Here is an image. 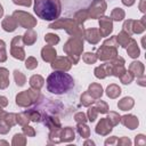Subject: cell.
I'll return each mask as SVG.
<instances>
[{"label":"cell","mask_w":146,"mask_h":146,"mask_svg":"<svg viewBox=\"0 0 146 146\" xmlns=\"http://www.w3.org/2000/svg\"><path fill=\"white\" fill-rule=\"evenodd\" d=\"M47 89L51 94L63 95L74 87L73 78L64 71H55L47 78Z\"/></svg>","instance_id":"1"},{"label":"cell","mask_w":146,"mask_h":146,"mask_svg":"<svg viewBox=\"0 0 146 146\" xmlns=\"http://www.w3.org/2000/svg\"><path fill=\"white\" fill-rule=\"evenodd\" d=\"M62 11L59 0H34V13L44 21H55Z\"/></svg>","instance_id":"2"},{"label":"cell","mask_w":146,"mask_h":146,"mask_svg":"<svg viewBox=\"0 0 146 146\" xmlns=\"http://www.w3.org/2000/svg\"><path fill=\"white\" fill-rule=\"evenodd\" d=\"M49 29H64L72 36H82L84 31L83 25L78 24L74 19H70V18L55 19L54 23L49 24Z\"/></svg>","instance_id":"3"},{"label":"cell","mask_w":146,"mask_h":146,"mask_svg":"<svg viewBox=\"0 0 146 146\" xmlns=\"http://www.w3.org/2000/svg\"><path fill=\"white\" fill-rule=\"evenodd\" d=\"M83 50V40L80 36H72L64 46V51L71 59L72 64H76Z\"/></svg>","instance_id":"4"},{"label":"cell","mask_w":146,"mask_h":146,"mask_svg":"<svg viewBox=\"0 0 146 146\" xmlns=\"http://www.w3.org/2000/svg\"><path fill=\"white\" fill-rule=\"evenodd\" d=\"M39 97H40L39 90L32 88V89H29V90H25V91L19 92L16 96V104L18 106H22V107L30 106L33 103H35L39 99Z\"/></svg>","instance_id":"5"},{"label":"cell","mask_w":146,"mask_h":146,"mask_svg":"<svg viewBox=\"0 0 146 146\" xmlns=\"http://www.w3.org/2000/svg\"><path fill=\"white\" fill-rule=\"evenodd\" d=\"M13 17L16 19L17 24L24 29H32L36 25V19L29 13H25L22 10H16L13 13Z\"/></svg>","instance_id":"6"},{"label":"cell","mask_w":146,"mask_h":146,"mask_svg":"<svg viewBox=\"0 0 146 146\" xmlns=\"http://www.w3.org/2000/svg\"><path fill=\"white\" fill-rule=\"evenodd\" d=\"M23 44H24V42H23V38L21 35H17L13 39L11 46H10V54L14 58L19 59V60H23L25 58V51H24Z\"/></svg>","instance_id":"7"},{"label":"cell","mask_w":146,"mask_h":146,"mask_svg":"<svg viewBox=\"0 0 146 146\" xmlns=\"http://www.w3.org/2000/svg\"><path fill=\"white\" fill-rule=\"evenodd\" d=\"M87 10L90 18H99L106 10V2L104 0H95Z\"/></svg>","instance_id":"8"},{"label":"cell","mask_w":146,"mask_h":146,"mask_svg":"<svg viewBox=\"0 0 146 146\" xmlns=\"http://www.w3.org/2000/svg\"><path fill=\"white\" fill-rule=\"evenodd\" d=\"M97 58L100 60H111L115 57H117V50L115 47H108L103 44L97 50Z\"/></svg>","instance_id":"9"},{"label":"cell","mask_w":146,"mask_h":146,"mask_svg":"<svg viewBox=\"0 0 146 146\" xmlns=\"http://www.w3.org/2000/svg\"><path fill=\"white\" fill-rule=\"evenodd\" d=\"M71 65H72V62L68 57H57L51 62V67L56 71H68L71 68Z\"/></svg>","instance_id":"10"},{"label":"cell","mask_w":146,"mask_h":146,"mask_svg":"<svg viewBox=\"0 0 146 146\" xmlns=\"http://www.w3.org/2000/svg\"><path fill=\"white\" fill-rule=\"evenodd\" d=\"M99 33L102 36H107L112 33L113 31V23H112V18L104 16L102 18H99Z\"/></svg>","instance_id":"11"},{"label":"cell","mask_w":146,"mask_h":146,"mask_svg":"<svg viewBox=\"0 0 146 146\" xmlns=\"http://www.w3.org/2000/svg\"><path fill=\"white\" fill-rule=\"evenodd\" d=\"M83 35H84L86 40L91 44H96L102 38L99 30H97V29H88V30L83 31Z\"/></svg>","instance_id":"12"},{"label":"cell","mask_w":146,"mask_h":146,"mask_svg":"<svg viewBox=\"0 0 146 146\" xmlns=\"http://www.w3.org/2000/svg\"><path fill=\"white\" fill-rule=\"evenodd\" d=\"M95 75L98 79H104L107 75H112V64L105 63L95 68Z\"/></svg>","instance_id":"13"},{"label":"cell","mask_w":146,"mask_h":146,"mask_svg":"<svg viewBox=\"0 0 146 146\" xmlns=\"http://www.w3.org/2000/svg\"><path fill=\"white\" fill-rule=\"evenodd\" d=\"M112 127H113V124H112V122L107 117L102 119L99 121V123L97 124V127H96V132L99 133V135L105 136V135H107L112 130Z\"/></svg>","instance_id":"14"},{"label":"cell","mask_w":146,"mask_h":146,"mask_svg":"<svg viewBox=\"0 0 146 146\" xmlns=\"http://www.w3.org/2000/svg\"><path fill=\"white\" fill-rule=\"evenodd\" d=\"M120 121H121V123L124 127H127V128H129L131 130L132 129H136L138 127V123H139L137 116H135L132 114H128V115H124V116L120 117Z\"/></svg>","instance_id":"15"},{"label":"cell","mask_w":146,"mask_h":146,"mask_svg":"<svg viewBox=\"0 0 146 146\" xmlns=\"http://www.w3.org/2000/svg\"><path fill=\"white\" fill-rule=\"evenodd\" d=\"M57 51L52 46H46L41 50V57L44 62H52L56 58Z\"/></svg>","instance_id":"16"},{"label":"cell","mask_w":146,"mask_h":146,"mask_svg":"<svg viewBox=\"0 0 146 146\" xmlns=\"http://www.w3.org/2000/svg\"><path fill=\"white\" fill-rule=\"evenodd\" d=\"M144 64L141 62H132L129 66V71L133 74V76H137V78H140V76H144Z\"/></svg>","instance_id":"17"},{"label":"cell","mask_w":146,"mask_h":146,"mask_svg":"<svg viewBox=\"0 0 146 146\" xmlns=\"http://www.w3.org/2000/svg\"><path fill=\"white\" fill-rule=\"evenodd\" d=\"M17 22L13 16H6L5 19L2 21V29L7 32H13L17 27Z\"/></svg>","instance_id":"18"},{"label":"cell","mask_w":146,"mask_h":146,"mask_svg":"<svg viewBox=\"0 0 146 146\" xmlns=\"http://www.w3.org/2000/svg\"><path fill=\"white\" fill-rule=\"evenodd\" d=\"M145 27H146V16H143L140 21H132V27H131L132 33L139 34L145 31Z\"/></svg>","instance_id":"19"},{"label":"cell","mask_w":146,"mask_h":146,"mask_svg":"<svg viewBox=\"0 0 146 146\" xmlns=\"http://www.w3.org/2000/svg\"><path fill=\"white\" fill-rule=\"evenodd\" d=\"M127 52L132 58H137L139 56L140 51H139V48H138V44H137V41L136 40H133V39L130 40L129 44L127 46Z\"/></svg>","instance_id":"20"},{"label":"cell","mask_w":146,"mask_h":146,"mask_svg":"<svg viewBox=\"0 0 146 146\" xmlns=\"http://www.w3.org/2000/svg\"><path fill=\"white\" fill-rule=\"evenodd\" d=\"M115 38H116L117 44H119V46H121V47H123V48H127V46L129 44L130 40L132 39V38H131V35H130V34H128L127 32H124L123 30H122V31L119 33V35H116Z\"/></svg>","instance_id":"21"},{"label":"cell","mask_w":146,"mask_h":146,"mask_svg":"<svg viewBox=\"0 0 146 146\" xmlns=\"http://www.w3.org/2000/svg\"><path fill=\"white\" fill-rule=\"evenodd\" d=\"M36 36H38L36 33H35L32 29H29L22 38H23V42H24V44L31 46V44H33V43L36 41Z\"/></svg>","instance_id":"22"},{"label":"cell","mask_w":146,"mask_h":146,"mask_svg":"<svg viewBox=\"0 0 146 146\" xmlns=\"http://www.w3.org/2000/svg\"><path fill=\"white\" fill-rule=\"evenodd\" d=\"M88 92H89L95 99H98V98H100L102 95H103V88H102V86L98 84V83H91V84L89 86Z\"/></svg>","instance_id":"23"},{"label":"cell","mask_w":146,"mask_h":146,"mask_svg":"<svg viewBox=\"0 0 146 146\" xmlns=\"http://www.w3.org/2000/svg\"><path fill=\"white\" fill-rule=\"evenodd\" d=\"M133 104H135V102H133V99L131 97H124L117 103V107L120 110H122V111H128V110L132 108Z\"/></svg>","instance_id":"24"},{"label":"cell","mask_w":146,"mask_h":146,"mask_svg":"<svg viewBox=\"0 0 146 146\" xmlns=\"http://www.w3.org/2000/svg\"><path fill=\"white\" fill-rule=\"evenodd\" d=\"M9 84V72L5 67H0V89L7 88Z\"/></svg>","instance_id":"25"},{"label":"cell","mask_w":146,"mask_h":146,"mask_svg":"<svg viewBox=\"0 0 146 146\" xmlns=\"http://www.w3.org/2000/svg\"><path fill=\"white\" fill-rule=\"evenodd\" d=\"M43 82H44V80H43V78L41 75H32L31 79H30V86H31V88L36 89V90H40L41 89V87L43 86Z\"/></svg>","instance_id":"26"},{"label":"cell","mask_w":146,"mask_h":146,"mask_svg":"<svg viewBox=\"0 0 146 146\" xmlns=\"http://www.w3.org/2000/svg\"><path fill=\"white\" fill-rule=\"evenodd\" d=\"M121 94V88L117 86V84H110L106 89V95L110 97V98H116L119 97Z\"/></svg>","instance_id":"27"},{"label":"cell","mask_w":146,"mask_h":146,"mask_svg":"<svg viewBox=\"0 0 146 146\" xmlns=\"http://www.w3.org/2000/svg\"><path fill=\"white\" fill-rule=\"evenodd\" d=\"M88 18H89V15H88V10H86V9L79 10V11L75 14V16H74V21H75L78 24H81V25H83V22H84L86 19H88Z\"/></svg>","instance_id":"28"},{"label":"cell","mask_w":146,"mask_h":146,"mask_svg":"<svg viewBox=\"0 0 146 146\" xmlns=\"http://www.w3.org/2000/svg\"><path fill=\"white\" fill-rule=\"evenodd\" d=\"M60 132H62L60 137H63L62 140H72V139H74V131H73L72 128L66 127V128H64V130H60Z\"/></svg>","instance_id":"29"},{"label":"cell","mask_w":146,"mask_h":146,"mask_svg":"<svg viewBox=\"0 0 146 146\" xmlns=\"http://www.w3.org/2000/svg\"><path fill=\"white\" fill-rule=\"evenodd\" d=\"M124 16H125V14H124L123 9H121V8H114L111 13V18L114 21H117V22L122 21L124 18Z\"/></svg>","instance_id":"30"},{"label":"cell","mask_w":146,"mask_h":146,"mask_svg":"<svg viewBox=\"0 0 146 146\" xmlns=\"http://www.w3.org/2000/svg\"><path fill=\"white\" fill-rule=\"evenodd\" d=\"M14 78H15L16 84H17L18 87H22V86H24V84H25L26 78H25V75H24V74H23L21 71L15 70V71H14Z\"/></svg>","instance_id":"31"},{"label":"cell","mask_w":146,"mask_h":146,"mask_svg":"<svg viewBox=\"0 0 146 146\" xmlns=\"http://www.w3.org/2000/svg\"><path fill=\"white\" fill-rule=\"evenodd\" d=\"M44 41H46L49 46H55L56 43L59 42V38H58V35L55 34V33H48V34H46V36H44Z\"/></svg>","instance_id":"32"},{"label":"cell","mask_w":146,"mask_h":146,"mask_svg":"<svg viewBox=\"0 0 146 146\" xmlns=\"http://www.w3.org/2000/svg\"><path fill=\"white\" fill-rule=\"evenodd\" d=\"M94 102H95V98L88 92V90H87L84 94H82V96H81V103H82V105L89 106V105H91Z\"/></svg>","instance_id":"33"},{"label":"cell","mask_w":146,"mask_h":146,"mask_svg":"<svg viewBox=\"0 0 146 146\" xmlns=\"http://www.w3.org/2000/svg\"><path fill=\"white\" fill-rule=\"evenodd\" d=\"M133 74L130 72V71H125L121 76H120V79H121V82L122 83H124V84H129V83H131L132 82V80H133Z\"/></svg>","instance_id":"34"},{"label":"cell","mask_w":146,"mask_h":146,"mask_svg":"<svg viewBox=\"0 0 146 146\" xmlns=\"http://www.w3.org/2000/svg\"><path fill=\"white\" fill-rule=\"evenodd\" d=\"M94 107L97 110L98 113H106V112L108 111L107 104H106L105 102H103V100H97V102L95 103V106H94Z\"/></svg>","instance_id":"35"},{"label":"cell","mask_w":146,"mask_h":146,"mask_svg":"<svg viewBox=\"0 0 146 146\" xmlns=\"http://www.w3.org/2000/svg\"><path fill=\"white\" fill-rule=\"evenodd\" d=\"M82 59L84 63L87 64H94L96 60H97V56L92 52H86L83 56H82Z\"/></svg>","instance_id":"36"},{"label":"cell","mask_w":146,"mask_h":146,"mask_svg":"<svg viewBox=\"0 0 146 146\" xmlns=\"http://www.w3.org/2000/svg\"><path fill=\"white\" fill-rule=\"evenodd\" d=\"M78 131H79V133H80L82 137H84V138L89 137L90 130H89V128H88L84 123H79V124H78Z\"/></svg>","instance_id":"37"},{"label":"cell","mask_w":146,"mask_h":146,"mask_svg":"<svg viewBox=\"0 0 146 146\" xmlns=\"http://www.w3.org/2000/svg\"><path fill=\"white\" fill-rule=\"evenodd\" d=\"M11 125L5 120V117L0 119V133H7L10 130Z\"/></svg>","instance_id":"38"},{"label":"cell","mask_w":146,"mask_h":146,"mask_svg":"<svg viewBox=\"0 0 146 146\" xmlns=\"http://www.w3.org/2000/svg\"><path fill=\"white\" fill-rule=\"evenodd\" d=\"M25 66H26V68H29V70H33V68L38 67V60H36L34 57H29V58L25 60Z\"/></svg>","instance_id":"39"},{"label":"cell","mask_w":146,"mask_h":146,"mask_svg":"<svg viewBox=\"0 0 146 146\" xmlns=\"http://www.w3.org/2000/svg\"><path fill=\"white\" fill-rule=\"evenodd\" d=\"M7 59V52H6V43L5 41L0 40V63L5 62Z\"/></svg>","instance_id":"40"},{"label":"cell","mask_w":146,"mask_h":146,"mask_svg":"<svg viewBox=\"0 0 146 146\" xmlns=\"http://www.w3.org/2000/svg\"><path fill=\"white\" fill-rule=\"evenodd\" d=\"M120 117H121V116H120L117 113H115V112H111V113L108 114V116H107V119L112 122V124H113V125H115L116 123H119Z\"/></svg>","instance_id":"41"},{"label":"cell","mask_w":146,"mask_h":146,"mask_svg":"<svg viewBox=\"0 0 146 146\" xmlns=\"http://www.w3.org/2000/svg\"><path fill=\"white\" fill-rule=\"evenodd\" d=\"M131 27H132V19H128V21H125L124 23H123V31L124 32H127L128 34H132V31H131Z\"/></svg>","instance_id":"42"},{"label":"cell","mask_w":146,"mask_h":146,"mask_svg":"<svg viewBox=\"0 0 146 146\" xmlns=\"http://www.w3.org/2000/svg\"><path fill=\"white\" fill-rule=\"evenodd\" d=\"M97 114H98V112H97V110L95 107L89 108V111H88V120L94 122L96 120V117H97Z\"/></svg>","instance_id":"43"},{"label":"cell","mask_w":146,"mask_h":146,"mask_svg":"<svg viewBox=\"0 0 146 146\" xmlns=\"http://www.w3.org/2000/svg\"><path fill=\"white\" fill-rule=\"evenodd\" d=\"M103 44H105V46H108V47H115V48L119 46V44H117V41H116V38H115V36H111L110 39L105 40Z\"/></svg>","instance_id":"44"},{"label":"cell","mask_w":146,"mask_h":146,"mask_svg":"<svg viewBox=\"0 0 146 146\" xmlns=\"http://www.w3.org/2000/svg\"><path fill=\"white\" fill-rule=\"evenodd\" d=\"M74 119H75V121H76L78 123H84V122L87 121V117H86L84 113H82V112L76 113V114L74 115Z\"/></svg>","instance_id":"45"},{"label":"cell","mask_w":146,"mask_h":146,"mask_svg":"<svg viewBox=\"0 0 146 146\" xmlns=\"http://www.w3.org/2000/svg\"><path fill=\"white\" fill-rule=\"evenodd\" d=\"M19 143H22V144H25V138H24V136H23V135H21V133H17V135H15V136H14L13 145H17V144H19Z\"/></svg>","instance_id":"46"},{"label":"cell","mask_w":146,"mask_h":146,"mask_svg":"<svg viewBox=\"0 0 146 146\" xmlns=\"http://www.w3.org/2000/svg\"><path fill=\"white\" fill-rule=\"evenodd\" d=\"M13 2H14V3H16V5H19V6L29 7V6H31L32 0H13Z\"/></svg>","instance_id":"47"},{"label":"cell","mask_w":146,"mask_h":146,"mask_svg":"<svg viewBox=\"0 0 146 146\" xmlns=\"http://www.w3.org/2000/svg\"><path fill=\"white\" fill-rule=\"evenodd\" d=\"M23 131H24V132H25L27 136H31V137L35 135V132H34L33 128H32V127H29L27 124H25V125L23 127Z\"/></svg>","instance_id":"48"},{"label":"cell","mask_w":146,"mask_h":146,"mask_svg":"<svg viewBox=\"0 0 146 146\" xmlns=\"http://www.w3.org/2000/svg\"><path fill=\"white\" fill-rule=\"evenodd\" d=\"M145 143H146V139H145V136L144 135L136 136V144L137 145H144Z\"/></svg>","instance_id":"49"},{"label":"cell","mask_w":146,"mask_h":146,"mask_svg":"<svg viewBox=\"0 0 146 146\" xmlns=\"http://www.w3.org/2000/svg\"><path fill=\"white\" fill-rule=\"evenodd\" d=\"M7 104H8L7 98L3 97V96H0V106L1 107H5V106H7Z\"/></svg>","instance_id":"50"},{"label":"cell","mask_w":146,"mask_h":146,"mask_svg":"<svg viewBox=\"0 0 146 146\" xmlns=\"http://www.w3.org/2000/svg\"><path fill=\"white\" fill-rule=\"evenodd\" d=\"M145 1H146V0H140V3H139V9H140V11H143V13H145V9H146V7H145Z\"/></svg>","instance_id":"51"},{"label":"cell","mask_w":146,"mask_h":146,"mask_svg":"<svg viewBox=\"0 0 146 146\" xmlns=\"http://www.w3.org/2000/svg\"><path fill=\"white\" fill-rule=\"evenodd\" d=\"M122 3L125 6H132L135 3V0H122Z\"/></svg>","instance_id":"52"},{"label":"cell","mask_w":146,"mask_h":146,"mask_svg":"<svg viewBox=\"0 0 146 146\" xmlns=\"http://www.w3.org/2000/svg\"><path fill=\"white\" fill-rule=\"evenodd\" d=\"M2 14H3V9H2V6L0 5V18H1V16H2Z\"/></svg>","instance_id":"53"}]
</instances>
